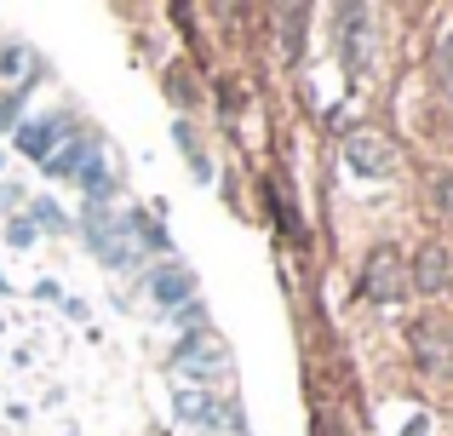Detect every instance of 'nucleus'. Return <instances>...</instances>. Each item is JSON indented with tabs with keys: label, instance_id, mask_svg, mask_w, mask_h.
Instances as JSON below:
<instances>
[{
	"label": "nucleus",
	"instance_id": "obj_1",
	"mask_svg": "<svg viewBox=\"0 0 453 436\" xmlns=\"http://www.w3.org/2000/svg\"><path fill=\"white\" fill-rule=\"evenodd\" d=\"M344 167L350 172H362V179H385L390 167H396V144H390L385 133H350L344 138Z\"/></svg>",
	"mask_w": 453,
	"mask_h": 436
},
{
	"label": "nucleus",
	"instance_id": "obj_2",
	"mask_svg": "<svg viewBox=\"0 0 453 436\" xmlns=\"http://www.w3.org/2000/svg\"><path fill=\"white\" fill-rule=\"evenodd\" d=\"M173 373H184V379H224V373H230V356H224L219 339L196 333L173 350Z\"/></svg>",
	"mask_w": 453,
	"mask_h": 436
},
{
	"label": "nucleus",
	"instance_id": "obj_3",
	"mask_svg": "<svg viewBox=\"0 0 453 436\" xmlns=\"http://www.w3.org/2000/svg\"><path fill=\"white\" fill-rule=\"evenodd\" d=\"M362 299H373V304H396L402 299V253L396 247H379L373 258H367V270H362Z\"/></svg>",
	"mask_w": 453,
	"mask_h": 436
},
{
	"label": "nucleus",
	"instance_id": "obj_4",
	"mask_svg": "<svg viewBox=\"0 0 453 436\" xmlns=\"http://www.w3.org/2000/svg\"><path fill=\"white\" fill-rule=\"evenodd\" d=\"M413 350H419V362L431 373H453V327L419 322V327H413Z\"/></svg>",
	"mask_w": 453,
	"mask_h": 436
},
{
	"label": "nucleus",
	"instance_id": "obj_5",
	"mask_svg": "<svg viewBox=\"0 0 453 436\" xmlns=\"http://www.w3.org/2000/svg\"><path fill=\"white\" fill-rule=\"evenodd\" d=\"M413 281H419V293H448V281H453V253H442V247H425L419 264H413Z\"/></svg>",
	"mask_w": 453,
	"mask_h": 436
},
{
	"label": "nucleus",
	"instance_id": "obj_6",
	"mask_svg": "<svg viewBox=\"0 0 453 436\" xmlns=\"http://www.w3.org/2000/svg\"><path fill=\"white\" fill-rule=\"evenodd\" d=\"M58 133H69V121H41V126H23V133H18V144L29 149L35 161H52V144H58Z\"/></svg>",
	"mask_w": 453,
	"mask_h": 436
},
{
	"label": "nucleus",
	"instance_id": "obj_7",
	"mask_svg": "<svg viewBox=\"0 0 453 436\" xmlns=\"http://www.w3.org/2000/svg\"><path fill=\"white\" fill-rule=\"evenodd\" d=\"M35 69H41V64H35L29 46H0V75H6V80H29Z\"/></svg>",
	"mask_w": 453,
	"mask_h": 436
},
{
	"label": "nucleus",
	"instance_id": "obj_8",
	"mask_svg": "<svg viewBox=\"0 0 453 436\" xmlns=\"http://www.w3.org/2000/svg\"><path fill=\"white\" fill-rule=\"evenodd\" d=\"M155 293H161L166 304L189 299V293H196V276H189V270H155Z\"/></svg>",
	"mask_w": 453,
	"mask_h": 436
},
{
	"label": "nucleus",
	"instance_id": "obj_9",
	"mask_svg": "<svg viewBox=\"0 0 453 436\" xmlns=\"http://www.w3.org/2000/svg\"><path fill=\"white\" fill-rule=\"evenodd\" d=\"M35 213H41V224H52V230H64V218H58L52 202H35Z\"/></svg>",
	"mask_w": 453,
	"mask_h": 436
},
{
	"label": "nucleus",
	"instance_id": "obj_10",
	"mask_svg": "<svg viewBox=\"0 0 453 436\" xmlns=\"http://www.w3.org/2000/svg\"><path fill=\"white\" fill-rule=\"evenodd\" d=\"M442 202H448V213H453V172L442 179Z\"/></svg>",
	"mask_w": 453,
	"mask_h": 436
}]
</instances>
